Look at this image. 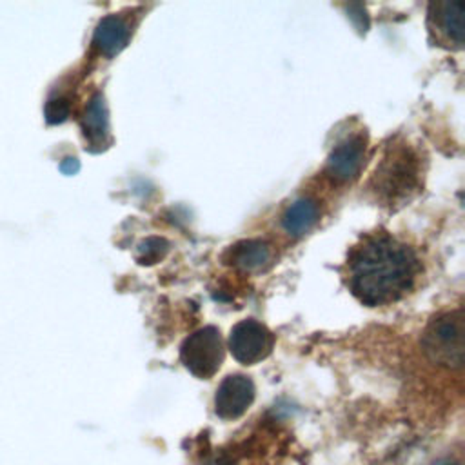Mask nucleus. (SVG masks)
Wrapping results in <instances>:
<instances>
[{"instance_id":"1","label":"nucleus","mask_w":465,"mask_h":465,"mask_svg":"<svg viewBox=\"0 0 465 465\" xmlns=\"http://www.w3.org/2000/svg\"><path fill=\"white\" fill-rule=\"evenodd\" d=\"M421 265L416 251L380 231L363 236L347 258V285L369 307L401 300L416 283Z\"/></svg>"},{"instance_id":"2","label":"nucleus","mask_w":465,"mask_h":465,"mask_svg":"<svg viewBox=\"0 0 465 465\" xmlns=\"http://www.w3.org/2000/svg\"><path fill=\"white\" fill-rule=\"evenodd\" d=\"M421 187L420 156L405 143L391 145L378 163L371 191L381 205L396 207L407 203Z\"/></svg>"},{"instance_id":"3","label":"nucleus","mask_w":465,"mask_h":465,"mask_svg":"<svg viewBox=\"0 0 465 465\" xmlns=\"http://www.w3.org/2000/svg\"><path fill=\"white\" fill-rule=\"evenodd\" d=\"M421 345L430 361L458 369L463 363V316L461 311L447 312L436 318L425 331Z\"/></svg>"},{"instance_id":"4","label":"nucleus","mask_w":465,"mask_h":465,"mask_svg":"<svg viewBox=\"0 0 465 465\" xmlns=\"http://www.w3.org/2000/svg\"><path fill=\"white\" fill-rule=\"evenodd\" d=\"M225 354L222 334L216 327L205 325L189 334L180 347V360L196 378H211L222 367Z\"/></svg>"},{"instance_id":"5","label":"nucleus","mask_w":465,"mask_h":465,"mask_svg":"<svg viewBox=\"0 0 465 465\" xmlns=\"http://www.w3.org/2000/svg\"><path fill=\"white\" fill-rule=\"evenodd\" d=\"M274 347V334L260 322L247 318L238 322L229 334L231 354L245 365L265 360Z\"/></svg>"},{"instance_id":"6","label":"nucleus","mask_w":465,"mask_h":465,"mask_svg":"<svg viewBox=\"0 0 465 465\" xmlns=\"http://www.w3.org/2000/svg\"><path fill=\"white\" fill-rule=\"evenodd\" d=\"M429 29L440 45L461 49L465 35V2H432L429 5Z\"/></svg>"},{"instance_id":"7","label":"nucleus","mask_w":465,"mask_h":465,"mask_svg":"<svg viewBox=\"0 0 465 465\" xmlns=\"http://www.w3.org/2000/svg\"><path fill=\"white\" fill-rule=\"evenodd\" d=\"M365 143L367 140L363 134H352L338 142L327 156L325 174L338 183L354 180L363 167Z\"/></svg>"},{"instance_id":"8","label":"nucleus","mask_w":465,"mask_h":465,"mask_svg":"<svg viewBox=\"0 0 465 465\" xmlns=\"http://www.w3.org/2000/svg\"><path fill=\"white\" fill-rule=\"evenodd\" d=\"M254 383L245 374H229L216 389L214 411L222 420L240 418L254 401Z\"/></svg>"},{"instance_id":"9","label":"nucleus","mask_w":465,"mask_h":465,"mask_svg":"<svg viewBox=\"0 0 465 465\" xmlns=\"http://www.w3.org/2000/svg\"><path fill=\"white\" fill-rule=\"evenodd\" d=\"M80 127L91 151H102L111 143L109 111L105 105V98L100 91H96L85 104L80 118Z\"/></svg>"},{"instance_id":"10","label":"nucleus","mask_w":465,"mask_h":465,"mask_svg":"<svg viewBox=\"0 0 465 465\" xmlns=\"http://www.w3.org/2000/svg\"><path fill=\"white\" fill-rule=\"evenodd\" d=\"M129 38H131L129 22L120 15H107L98 22L93 33V47L100 54L111 58L127 45Z\"/></svg>"},{"instance_id":"11","label":"nucleus","mask_w":465,"mask_h":465,"mask_svg":"<svg viewBox=\"0 0 465 465\" xmlns=\"http://www.w3.org/2000/svg\"><path fill=\"white\" fill-rule=\"evenodd\" d=\"M272 258L271 247L262 240H242L225 252V262L236 269L252 272L269 265Z\"/></svg>"},{"instance_id":"12","label":"nucleus","mask_w":465,"mask_h":465,"mask_svg":"<svg viewBox=\"0 0 465 465\" xmlns=\"http://www.w3.org/2000/svg\"><path fill=\"white\" fill-rule=\"evenodd\" d=\"M320 220V205L314 198L302 196L294 200L282 214V227L291 236H303Z\"/></svg>"},{"instance_id":"13","label":"nucleus","mask_w":465,"mask_h":465,"mask_svg":"<svg viewBox=\"0 0 465 465\" xmlns=\"http://www.w3.org/2000/svg\"><path fill=\"white\" fill-rule=\"evenodd\" d=\"M169 249V243L167 240L160 238V236H151V238H145L140 245H138V251H136V260L143 265H151V263H156L160 262L165 252Z\"/></svg>"},{"instance_id":"14","label":"nucleus","mask_w":465,"mask_h":465,"mask_svg":"<svg viewBox=\"0 0 465 465\" xmlns=\"http://www.w3.org/2000/svg\"><path fill=\"white\" fill-rule=\"evenodd\" d=\"M69 116V102L62 96L49 98L45 104V118L49 124H60Z\"/></svg>"},{"instance_id":"15","label":"nucleus","mask_w":465,"mask_h":465,"mask_svg":"<svg viewBox=\"0 0 465 465\" xmlns=\"http://www.w3.org/2000/svg\"><path fill=\"white\" fill-rule=\"evenodd\" d=\"M62 171L64 173H67V174H73L76 169H78V162H76V158H65L64 162H62Z\"/></svg>"},{"instance_id":"16","label":"nucleus","mask_w":465,"mask_h":465,"mask_svg":"<svg viewBox=\"0 0 465 465\" xmlns=\"http://www.w3.org/2000/svg\"><path fill=\"white\" fill-rule=\"evenodd\" d=\"M443 465H450V463H443Z\"/></svg>"}]
</instances>
